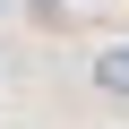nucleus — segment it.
<instances>
[{"label":"nucleus","mask_w":129,"mask_h":129,"mask_svg":"<svg viewBox=\"0 0 129 129\" xmlns=\"http://www.w3.org/2000/svg\"><path fill=\"white\" fill-rule=\"evenodd\" d=\"M95 86H103L112 103H129V43H112V52L95 60Z\"/></svg>","instance_id":"nucleus-1"}]
</instances>
